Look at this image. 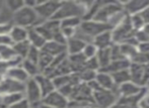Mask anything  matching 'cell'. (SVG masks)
Instances as JSON below:
<instances>
[{
  "mask_svg": "<svg viewBox=\"0 0 149 108\" xmlns=\"http://www.w3.org/2000/svg\"><path fill=\"white\" fill-rule=\"evenodd\" d=\"M142 30H143V32L149 36V24H145V26L142 28Z\"/></svg>",
  "mask_w": 149,
  "mask_h": 108,
  "instance_id": "obj_46",
  "label": "cell"
},
{
  "mask_svg": "<svg viewBox=\"0 0 149 108\" xmlns=\"http://www.w3.org/2000/svg\"><path fill=\"white\" fill-rule=\"evenodd\" d=\"M43 104L53 108H67L69 105V99L58 90H55L46 97H44Z\"/></svg>",
  "mask_w": 149,
  "mask_h": 108,
  "instance_id": "obj_10",
  "label": "cell"
},
{
  "mask_svg": "<svg viewBox=\"0 0 149 108\" xmlns=\"http://www.w3.org/2000/svg\"><path fill=\"white\" fill-rule=\"evenodd\" d=\"M131 66V61L127 59L118 60V61H112V63L104 70H100L102 72H107L109 74H114V73L123 71V70H128Z\"/></svg>",
  "mask_w": 149,
  "mask_h": 108,
  "instance_id": "obj_20",
  "label": "cell"
},
{
  "mask_svg": "<svg viewBox=\"0 0 149 108\" xmlns=\"http://www.w3.org/2000/svg\"><path fill=\"white\" fill-rule=\"evenodd\" d=\"M145 88H146V89H147V90L149 91V79H148L147 83H146V86H145Z\"/></svg>",
  "mask_w": 149,
  "mask_h": 108,
  "instance_id": "obj_49",
  "label": "cell"
},
{
  "mask_svg": "<svg viewBox=\"0 0 149 108\" xmlns=\"http://www.w3.org/2000/svg\"><path fill=\"white\" fill-rule=\"evenodd\" d=\"M145 90V87H141L132 81L124 83L118 87V93L120 97H133L141 94Z\"/></svg>",
  "mask_w": 149,
  "mask_h": 108,
  "instance_id": "obj_13",
  "label": "cell"
},
{
  "mask_svg": "<svg viewBox=\"0 0 149 108\" xmlns=\"http://www.w3.org/2000/svg\"><path fill=\"white\" fill-rule=\"evenodd\" d=\"M40 56H41V50L37 49V47H31L30 52H29L26 59L33 62V63H35V64H38L39 63Z\"/></svg>",
  "mask_w": 149,
  "mask_h": 108,
  "instance_id": "obj_35",
  "label": "cell"
},
{
  "mask_svg": "<svg viewBox=\"0 0 149 108\" xmlns=\"http://www.w3.org/2000/svg\"><path fill=\"white\" fill-rule=\"evenodd\" d=\"M26 98L24 93H11V94L0 95V108H9L14 103Z\"/></svg>",
  "mask_w": 149,
  "mask_h": 108,
  "instance_id": "obj_19",
  "label": "cell"
},
{
  "mask_svg": "<svg viewBox=\"0 0 149 108\" xmlns=\"http://www.w3.org/2000/svg\"><path fill=\"white\" fill-rule=\"evenodd\" d=\"M140 108H149V91L146 93V95L141 99L138 105Z\"/></svg>",
  "mask_w": 149,
  "mask_h": 108,
  "instance_id": "obj_42",
  "label": "cell"
},
{
  "mask_svg": "<svg viewBox=\"0 0 149 108\" xmlns=\"http://www.w3.org/2000/svg\"><path fill=\"white\" fill-rule=\"evenodd\" d=\"M95 81L102 89H106V90H116L118 87L115 84V81L113 79V76L107 72L98 71L96 75Z\"/></svg>",
  "mask_w": 149,
  "mask_h": 108,
  "instance_id": "obj_16",
  "label": "cell"
},
{
  "mask_svg": "<svg viewBox=\"0 0 149 108\" xmlns=\"http://www.w3.org/2000/svg\"><path fill=\"white\" fill-rule=\"evenodd\" d=\"M24 3H26V6H28V7H31V8H36L38 5V3H39V1H36V0H26L24 1Z\"/></svg>",
  "mask_w": 149,
  "mask_h": 108,
  "instance_id": "obj_44",
  "label": "cell"
},
{
  "mask_svg": "<svg viewBox=\"0 0 149 108\" xmlns=\"http://www.w3.org/2000/svg\"><path fill=\"white\" fill-rule=\"evenodd\" d=\"M35 79L38 82V84H39L40 89H41L42 94H43L44 97H46L47 95H49L50 93H52L53 91L56 90L53 79L49 78V77H47L46 75L40 74V75H38Z\"/></svg>",
  "mask_w": 149,
  "mask_h": 108,
  "instance_id": "obj_15",
  "label": "cell"
},
{
  "mask_svg": "<svg viewBox=\"0 0 149 108\" xmlns=\"http://www.w3.org/2000/svg\"><path fill=\"white\" fill-rule=\"evenodd\" d=\"M93 108H96V107H93Z\"/></svg>",
  "mask_w": 149,
  "mask_h": 108,
  "instance_id": "obj_51",
  "label": "cell"
},
{
  "mask_svg": "<svg viewBox=\"0 0 149 108\" xmlns=\"http://www.w3.org/2000/svg\"><path fill=\"white\" fill-rule=\"evenodd\" d=\"M96 59L100 64V70H104L112 63V53H111V47L108 49H100L98 50V53L96 55Z\"/></svg>",
  "mask_w": 149,
  "mask_h": 108,
  "instance_id": "obj_24",
  "label": "cell"
},
{
  "mask_svg": "<svg viewBox=\"0 0 149 108\" xmlns=\"http://www.w3.org/2000/svg\"><path fill=\"white\" fill-rule=\"evenodd\" d=\"M148 6H149L148 0H130V1L123 2L124 10H125L128 15L140 14Z\"/></svg>",
  "mask_w": 149,
  "mask_h": 108,
  "instance_id": "obj_12",
  "label": "cell"
},
{
  "mask_svg": "<svg viewBox=\"0 0 149 108\" xmlns=\"http://www.w3.org/2000/svg\"><path fill=\"white\" fill-rule=\"evenodd\" d=\"M78 77H79V80H80L81 83H87L91 82V81L95 80L96 78V75H97V72H94V71H91V70H83L82 72L78 73Z\"/></svg>",
  "mask_w": 149,
  "mask_h": 108,
  "instance_id": "obj_32",
  "label": "cell"
},
{
  "mask_svg": "<svg viewBox=\"0 0 149 108\" xmlns=\"http://www.w3.org/2000/svg\"><path fill=\"white\" fill-rule=\"evenodd\" d=\"M135 37H136V39H137L138 43H147V41H149V36L142 30H138V32H136Z\"/></svg>",
  "mask_w": 149,
  "mask_h": 108,
  "instance_id": "obj_39",
  "label": "cell"
},
{
  "mask_svg": "<svg viewBox=\"0 0 149 108\" xmlns=\"http://www.w3.org/2000/svg\"><path fill=\"white\" fill-rule=\"evenodd\" d=\"M83 19L80 17H70L63 19L60 21L61 23V28H74L77 30L79 26L81 25Z\"/></svg>",
  "mask_w": 149,
  "mask_h": 108,
  "instance_id": "obj_30",
  "label": "cell"
},
{
  "mask_svg": "<svg viewBox=\"0 0 149 108\" xmlns=\"http://www.w3.org/2000/svg\"><path fill=\"white\" fill-rule=\"evenodd\" d=\"M35 28L46 41H53L56 34L61 32V23L59 20L50 19L44 21Z\"/></svg>",
  "mask_w": 149,
  "mask_h": 108,
  "instance_id": "obj_9",
  "label": "cell"
},
{
  "mask_svg": "<svg viewBox=\"0 0 149 108\" xmlns=\"http://www.w3.org/2000/svg\"><path fill=\"white\" fill-rule=\"evenodd\" d=\"M39 108H53V107H51V106H48V105H46V104H42L41 106H40Z\"/></svg>",
  "mask_w": 149,
  "mask_h": 108,
  "instance_id": "obj_48",
  "label": "cell"
},
{
  "mask_svg": "<svg viewBox=\"0 0 149 108\" xmlns=\"http://www.w3.org/2000/svg\"><path fill=\"white\" fill-rule=\"evenodd\" d=\"M9 108H31V104L28 101L26 98H24L22 100H19L18 102L14 103L13 105H11Z\"/></svg>",
  "mask_w": 149,
  "mask_h": 108,
  "instance_id": "obj_40",
  "label": "cell"
},
{
  "mask_svg": "<svg viewBox=\"0 0 149 108\" xmlns=\"http://www.w3.org/2000/svg\"><path fill=\"white\" fill-rule=\"evenodd\" d=\"M4 6L9 12L14 14L15 12L19 11L22 7L26 6L24 0H6L4 1Z\"/></svg>",
  "mask_w": 149,
  "mask_h": 108,
  "instance_id": "obj_29",
  "label": "cell"
},
{
  "mask_svg": "<svg viewBox=\"0 0 149 108\" xmlns=\"http://www.w3.org/2000/svg\"></svg>",
  "mask_w": 149,
  "mask_h": 108,
  "instance_id": "obj_52",
  "label": "cell"
},
{
  "mask_svg": "<svg viewBox=\"0 0 149 108\" xmlns=\"http://www.w3.org/2000/svg\"><path fill=\"white\" fill-rule=\"evenodd\" d=\"M3 8H4V2L0 1V13H1V12H2V10H3Z\"/></svg>",
  "mask_w": 149,
  "mask_h": 108,
  "instance_id": "obj_47",
  "label": "cell"
},
{
  "mask_svg": "<svg viewBox=\"0 0 149 108\" xmlns=\"http://www.w3.org/2000/svg\"><path fill=\"white\" fill-rule=\"evenodd\" d=\"M130 16V21L133 26V28L135 30V32L141 30L142 28L145 26V21H144L143 17L141 16V14H135V15H129Z\"/></svg>",
  "mask_w": 149,
  "mask_h": 108,
  "instance_id": "obj_33",
  "label": "cell"
},
{
  "mask_svg": "<svg viewBox=\"0 0 149 108\" xmlns=\"http://www.w3.org/2000/svg\"><path fill=\"white\" fill-rule=\"evenodd\" d=\"M124 10L123 7V2L118 1H102V5H100L98 11L96 12L95 16L93 17L92 20L102 22V23H109L111 19L116 15L118 12Z\"/></svg>",
  "mask_w": 149,
  "mask_h": 108,
  "instance_id": "obj_3",
  "label": "cell"
},
{
  "mask_svg": "<svg viewBox=\"0 0 149 108\" xmlns=\"http://www.w3.org/2000/svg\"><path fill=\"white\" fill-rule=\"evenodd\" d=\"M93 43L97 47L98 50L111 47L113 45H114L112 30L104 32H102V34H100V36H97L93 39Z\"/></svg>",
  "mask_w": 149,
  "mask_h": 108,
  "instance_id": "obj_18",
  "label": "cell"
},
{
  "mask_svg": "<svg viewBox=\"0 0 149 108\" xmlns=\"http://www.w3.org/2000/svg\"><path fill=\"white\" fill-rule=\"evenodd\" d=\"M26 84L5 78L0 82V95L11 94V93H24Z\"/></svg>",
  "mask_w": 149,
  "mask_h": 108,
  "instance_id": "obj_11",
  "label": "cell"
},
{
  "mask_svg": "<svg viewBox=\"0 0 149 108\" xmlns=\"http://www.w3.org/2000/svg\"><path fill=\"white\" fill-rule=\"evenodd\" d=\"M12 22L14 25L22 26L24 28H37L44 21L39 17L35 8L24 6L19 11L12 14Z\"/></svg>",
  "mask_w": 149,
  "mask_h": 108,
  "instance_id": "obj_2",
  "label": "cell"
},
{
  "mask_svg": "<svg viewBox=\"0 0 149 108\" xmlns=\"http://www.w3.org/2000/svg\"><path fill=\"white\" fill-rule=\"evenodd\" d=\"M17 57L12 45H0V58L1 61L9 62Z\"/></svg>",
  "mask_w": 149,
  "mask_h": 108,
  "instance_id": "obj_28",
  "label": "cell"
},
{
  "mask_svg": "<svg viewBox=\"0 0 149 108\" xmlns=\"http://www.w3.org/2000/svg\"><path fill=\"white\" fill-rule=\"evenodd\" d=\"M85 45L86 43L84 41H80V39H76V37H72V39L67 41V54H68V56L81 54L83 52Z\"/></svg>",
  "mask_w": 149,
  "mask_h": 108,
  "instance_id": "obj_21",
  "label": "cell"
},
{
  "mask_svg": "<svg viewBox=\"0 0 149 108\" xmlns=\"http://www.w3.org/2000/svg\"><path fill=\"white\" fill-rule=\"evenodd\" d=\"M112 108H140L139 106H130V105H125L121 104V103H117L116 105H114Z\"/></svg>",
  "mask_w": 149,
  "mask_h": 108,
  "instance_id": "obj_45",
  "label": "cell"
},
{
  "mask_svg": "<svg viewBox=\"0 0 149 108\" xmlns=\"http://www.w3.org/2000/svg\"><path fill=\"white\" fill-rule=\"evenodd\" d=\"M98 53V49L93 43H86L83 49L82 54L84 55V57L86 59H92V58H95L96 55Z\"/></svg>",
  "mask_w": 149,
  "mask_h": 108,
  "instance_id": "obj_34",
  "label": "cell"
},
{
  "mask_svg": "<svg viewBox=\"0 0 149 108\" xmlns=\"http://www.w3.org/2000/svg\"><path fill=\"white\" fill-rule=\"evenodd\" d=\"M53 60H54V57H52V56L48 55V54H46V53H43V52L41 51V56H40L38 66H39L42 73H44L50 66H51Z\"/></svg>",
  "mask_w": 149,
  "mask_h": 108,
  "instance_id": "obj_31",
  "label": "cell"
},
{
  "mask_svg": "<svg viewBox=\"0 0 149 108\" xmlns=\"http://www.w3.org/2000/svg\"><path fill=\"white\" fill-rule=\"evenodd\" d=\"M112 34L114 43H117V45H122L125 41H127L128 39L135 36L136 32L132 26L129 15L126 17V19L120 25L112 30Z\"/></svg>",
  "mask_w": 149,
  "mask_h": 108,
  "instance_id": "obj_5",
  "label": "cell"
},
{
  "mask_svg": "<svg viewBox=\"0 0 149 108\" xmlns=\"http://www.w3.org/2000/svg\"><path fill=\"white\" fill-rule=\"evenodd\" d=\"M61 5H62V1H55V0L39 1L35 10L37 11L39 17L43 21H46V20L53 19L58 10L60 9Z\"/></svg>",
  "mask_w": 149,
  "mask_h": 108,
  "instance_id": "obj_7",
  "label": "cell"
},
{
  "mask_svg": "<svg viewBox=\"0 0 149 108\" xmlns=\"http://www.w3.org/2000/svg\"><path fill=\"white\" fill-rule=\"evenodd\" d=\"M6 78H9V79H11V80L17 81V82L26 84V81H28L31 77L28 75V73L24 71L22 66H17V67H12L8 70L7 74H6Z\"/></svg>",
  "mask_w": 149,
  "mask_h": 108,
  "instance_id": "obj_17",
  "label": "cell"
},
{
  "mask_svg": "<svg viewBox=\"0 0 149 108\" xmlns=\"http://www.w3.org/2000/svg\"><path fill=\"white\" fill-rule=\"evenodd\" d=\"M120 99L118 88L116 90L100 89L93 92L94 107L96 108H112L118 103Z\"/></svg>",
  "mask_w": 149,
  "mask_h": 108,
  "instance_id": "obj_4",
  "label": "cell"
},
{
  "mask_svg": "<svg viewBox=\"0 0 149 108\" xmlns=\"http://www.w3.org/2000/svg\"><path fill=\"white\" fill-rule=\"evenodd\" d=\"M24 97L30 102L31 108H39L43 104L44 96L40 86L35 78H30L26 83V90H24Z\"/></svg>",
  "mask_w": 149,
  "mask_h": 108,
  "instance_id": "obj_6",
  "label": "cell"
},
{
  "mask_svg": "<svg viewBox=\"0 0 149 108\" xmlns=\"http://www.w3.org/2000/svg\"><path fill=\"white\" fill-rule=\"evenodd\" d=\"M28 30H29L28 41H30L31 47H35L40 50L43 49V47L45 45V43H47V41L37 32V30H36L35 28H28Z\"/></svg>",
  "mask_w": 149,
  "mask_h": 108,
  "instance_id": "obj_23",
  "label": "cell"
},
{
  "mask_svg": "<svg viewBox=\"0 0 149 108\" xmlns=\"http://www.w3.org/2000/svg\"><path fill=\"white\" fill-rule=\"evenodd\" d=\"M91 2L81 1H62L60 9L53 17L55 20L66 19L70 17H80L83 19Z\"/></svg>",
  "mask_w": 149,
  "mask_h": 108,
  "instance_id": "obj_1",
  "label": "cell"
},
{
  "mask_svg": "<svg viewBox=\"0 0 149 108\" xmlns=\"http://www.w3.org/2000/svg\"><path fill=\"white\" fill-rule=\"evenodd\" d=\"M85 69L86 70H91L94 72H98L100 70V64H98L97 59L95 58H92V59H87L85 62Z\"/></svg>",
  "mask_w": 149,
  "mask_h": 108,
  "instance_id": "obj_37",
  "label": "cell"
},
{
  "mask_svg": "<svg viewBox=\"0 0 149 108\" xmlns=\"http://www.w3.org/2000/svg\"><path fill=\"white\" fill-rule=\"evenodd\" d=\"M113 76V79L115 81V84L117 87L121 86L124 83H127L129 81H131V74H130L129 69L128 70H123V71H120L114 74H111Z\"/></svg>",
  "mask_w": 149,
  "mask_h": 108,
  "instance_id": "obj_27",
  "label": "cell"
},
{
  "mask_svg": "<svg viewBox=\"0 0 149 108\" xmlns=\"http://www.w3.org/2000/svg\"><path fill=\"white\" fill-rule=\"evenodd\" d=\"M13 22H0V36H6L9 34L11 32L12 28H13Z\"/></svg>",
  "mask_w": 149,
  "mask_h": 108,
  "instance_id": "obj_38",
  "label": "cell"
},
{
  "mask_svg": "<svg viewBox=\"0 0 149 108\" xmlns=\"http://www.w3.org/2000/svg\"><path fill=\"white\" fill-rule=\"evenodd\" d=\"M22 67L24 68V70L28 73V75L31 78H36L38 75L42 74L41 70H40L38 64H35L33 62L29 61V60L24 59L22 63Z\"/></svg>",
  "mask_w": 149,
  "mask_h": 108,
  "instance_id": "obj_26",
  "label": "cell"
},
{
  "mask_svg": "<svg viewBox=\"0 0 149 108\" xmlns=\"http://www.w3.org/2000/svg\"><path fill=\"white\" fill-rule=\"evenodd\" d=\"M141 16L143 17V19H144V21H145V23L146 24H149V6L146 9H144L143 11L141 12Z\"/></svg>",
  "mask_w": 149,
  "mask_h": 108,
  "instance_id": "obj_43",
  "label": "cell"
},
{
  "mask_svg": "<svg viewBox=\"0 0 149 108\" xmlns=\"http://www.w3.org/2000/svg\"><path fill=\"white\" fill-rule=\"evenodd\" d=\"M28 36H29L28 28H22V26H18V25H13V28H12L11 32L9 34V36L13 43L28 41Z\"/></svg>",
  "mask_w": 149,
  "mask_h": 108,
  "instance_id": "obj_22",
  "label": "cell"
},
{
  "mask_svg": "<svg viewBox=\"0 0 149 108\" xmlns=\"http://www.w3.org/2000/svg\"><path fill=\"white\" fill-rule=\"evenodd\" d=\"M12 47H13V50L16 53V55H17V57H20L22 59L24 60L26 58V56H28L29 52H30L31 45L29 41H22V43H13Z\"/></svg>",
  "mask_w": 149,
  "mask_h": 108,
  "instance_id": "obj_25",
  "label": "cell"
},
{
  "mask_svg": "<svg viewBox=\"0 0 149 108\" xmlns=\"http://www.w3.org/2000/svg\"><path fill=\"white\" fill-rule=\"evenodd\" d=\"M11 39H10L9 34H6V36H0V45H12Z\"/></svg>",
  "mask_w": 149,
  "mask_h": 108,
  "instance_id": "obj_41",
  "label": "cell"
},
{
  "mask_svg": "<svg viewBox=\"0 0 149 108\" xmlns=\"http://www.w3.org/2000/svg\"><path fill=\"white\" fill-rule=\"evenodd\" d=\"M131 74V81L141 87H145L149 79V63L147 64H136L131 63L129 68Z\"/></svg>",
  "mask_w": 149,
  "mask_h": 108,
  "instance_id": "obj_8",
  "label": "cell"
},
{
  "mask_svg": "<svg viewBox=\"0 0 149 108\" xmlns=\"http://www.w3.org/2000/svg\"><path fill=\"white\" fill-rule=\"evenodd\" d=\"M111 53H112V60L113 61H118V60L126 59V58L124 57L123 53H122V50H121L120 45L114 43V45L111 47Z\"/></svg>",
  "mask_w": 149,
  "mask_h": 108,
  "instance_id": "obj_36",
  "label": "cell"
},
{
  "mask_svg": "<svg viewBox=\"0 0 149 108\" xmlns=\"http://www.w3.org/2000/svg\"><path fill=\"white\" fill-rule=\"evenodd\" d=\"M43 53H46L48 55L52 56V57H57L62 54L67 53V47L65 45H61V43H57L54 41H49L45 43L43 49L41 50Z\"/></svg>",
  "mask_w": 149,
  "mask_h": 108,
  "instance_id": "obj_14",
  "label": "cell"
},
{
  "mask_svg": "<svg viewBox=\"0 0 149 108\" xmlns=\"http://www.w3.org/2000/svg\"><path fill=\"white\" fill-rule=\"evenodd\" d=\"M0 61H1V58H0Z\"/></svg>",
  "mask_w": 149,
  "mask_h": 108,
  "instance_id": "obj_50",
  "label": "cell"
}]
</instances>
